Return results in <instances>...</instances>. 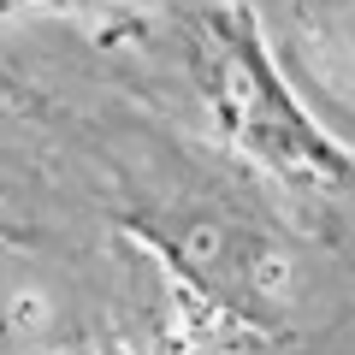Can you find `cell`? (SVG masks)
Returning a JSON list of instances; mask_svg holds the SVG:
<instances>
[{
	"label": "cell",
	"instance_id": "1",
	"mask_svg": "<svg viewBox=\"0 0 355 355\" xmlns=\"http://www.w3.org/2000/svg\"><path fill=\"white\" fill-rule=\"evenodd\" d=\"M225 42H231L225 77H231V119H237V130L266 154V160H279L284 178H291V172L296 178L314 172V178H326V184H349L355 172L343 166V154L331 148L302 113H296V101L279 89V77H272V65L261 60L254 36L225 30Z\"/></svg>",
	"mask_w": 355,
	"mask_h": 355
},
{
	"label": "cell",
	"instance_id": "2",
	"mask_svg": "<svg viewBox=\"0 0 355 355\" xmlns=\"http://www.w3.org/2000/svg\"><path fill=\"white\" fill-rule=\"evenodd\" d=\"M349 36H355V30H349Z\"/></svg>",
	"mask_w": 355,
	"mask_h": 355
}]
</instances>
